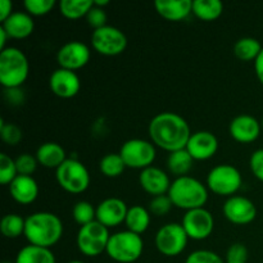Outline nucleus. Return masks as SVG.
<instances>
[{
  "instance_id": "nucleus-1",
  "label": "nucleus",
  "mask_w": 263,
  "mask_h": 263,
  "mask_svg": "<svg viewBox=\"0 0 263 263\" xmlns=\"http://www.w3.org/2000/svg\"><path fill=\"white\" fill-rule=\"evenodd\" d=\"M148 130L153 144L170 153L186 148L192 136L187 121L174 112H162L154 116Z\"/></svg>"
},
{
  "instance_id": "nucleus-2",
  "label": "nucleus",
  "mask_w": 263,
  "mask_h": 263,
  "mask_svg": "<svg viewBox=\"0 0 263 263\" xmlns=\"http://www.w3.org/2000/svg\"><path fill=\"white\" fill-rule=\"evenodd\" d=\"M63 235V223L51 212H36L26 218L25 236L32 246L50 248Z\"/></svg>"
},
{
  "instance_id": "nucleus-3",
  "label": "nucleus",
  "mask_w": 263,
  "mask_h": 263,
  "mask_svg": "<svg viewBox=\"0 0 263 263\" xmlns=\"http://www.w3.org/2000/svg\"><path fill=\"white\" fill-rule=\"evenodd\" d=\"M174 205L181 210L192 211L203 208L208 200V190L203 182L192 176L176 177L168 190Z\"/></svg>"
},
{
  "instance_id": "nucleus-4",
  "label": "nucleus",
  "mask_w": 263,
  "mask_h": 263,
  "mask_svg": "<svg viewBox=\"0 0 263 263\" xmlns=\"http://www.w3.org/2000/svg\"><path fill=\"white\" fill-rule=\"evenodd\" d=\"M30 63L21 49L7 46L0 51V82L5 89H17L27 80Z\"/></svg>"
},
{
  "instance_id": "nucleus-5",
  "label": "nucleus",
  "mask_w": 263,
  "mask_h": 263,
  "mask_svg": "<svg viewBox=\"0 0 263 263\" xmlns=\"http://www.w3.org/2000/svg\"><path fill=\"white\" fill-rule=\"evenodd\" d=\"M144 251V241L139 234L130 230L118 231L110 235L107 254L116 262L133 263L138 261Z\"/></svg>"
},
{
  "instance_id": "nucleus-6",
  "label": "nucleus",
  "mask_w": 263,
  "mask_h": 263,
  "mask_svg": "<svg viewBox=\"0 0 263 263\" xmlns=\"http://www.w3.org/2000/svg\"><path fill=\"white\" fill-rule=\"evenodd\" d=\"M109 238L108 228L95 220L80 228L76 239L77 248L85 256L97 257L103 252H107Z\"/></svg>"
},
{
  "instance_id": "nucleus-7",
  "label": "nucleus",
  "mask_w": 263,
  "mask_h": 263,
  "mask_svg": "<svg viewBox=\"0 0 263 263\" xmlns=\"http://www.w3.org/2000/svg\"><path fill=\"white\" fill-rule=\"evenodd\" d=\"M55 177L61 187L72 194L84 193L90 185V174L86 166L76 158H67L57 168Z\"/></svg>"
},
{
  "instance_id": "nucleus-8",
  "label": "nucleus",
  "mask_w": 263,
  "mask_h": 263,
  "mask_svg": "<svg viewBox=\"0 0 263 263\" xmlns=\"http://www.w3.org/2000/svg\"><path fill=\"white\" fill-rule=\"evenodd\" d=\"M241 174L231 164H218L213 167L207 176V186L217 195L233 197L241 186Z\"/></svg>"
},
{
  "instance_id": "nucleus-9",
  "label": "nucleus",
  "mask_w": 263,
  "mask_h": 263,
  "mask_svg": "<svg viewBox=\"0 0 263 263\" xmlns=\"http://www.w3.org/2000/svg\"><path fill=\"white\" fill-rule=\"evenodd\" d=\"M120 154L126 167L144 170L151 167L157 156L154 144L144 139H130L120 149Z\"/></svg>"
},
{
  "instance_id": "nucleus-10",
  "label": "nucleus",
  "mask_w": 263,
  "mask_h": 263,
  "mask_svg": "<svg viewBox=\"0 0 263 263\" xmlns=\"http://www.w3.org/2000/svg\"><path fill=\"white\" fill-rule=\"evenodd\" d=\"M187 239L189 236L181 223H167L157 231L156 247L164 256L175 257L186 248Z\"/></svg>"
},
{
  "instance_id": "nucleus-11",
  "label": "nucleus",
  "mask_w": 263,
  "mask_h": 263,
  "mask_svg": "<svg viewBox=\"0 0 263 263\" xmlns=\"http://www.w3.org/2000/svg\"><path fill=\"white\" fill-rule=\"evenodd\" d=\"M91 44L99 54L115 57L125 51L127 37L120 28L107 25L92 31Z\"/></svg>"
},
{
  "instance_id": "nucleus-12",
  "label": "nucleus",
  "mask_w": 263,
  "mask_h": 263,
  "mask_svg": "<svg viewBox=\"0 0 263 263\" xmlns=\"http://www.w3.org/2000/svg\"><path fill=\"white\" fill-rule=\"evenodd\" d=\"M181 225L184 226L189 239L204 240L212 234L215 220H213L212 213L203 207L187 211L182 218Z\"/></svg>"
},
{
  "instance_id": "nucleus-13",
  "label": "nucleus",
  "mask_w": 263,
  "mask_h": 263,
  "mask_svg": "<svg viewBox=\"0 0 263 263\" xmlns=\"http://www.w3.org/2000/svg\"><path fill=\"white\" fill-rule=\"evenodd\" d=\"M90 54L91 53L86 44L79 40H72L62 45L57 53V62L61 68L76 71L89 63Z\"/></svg>"
},
{
  "instance_id": "nucleus-14",
  "label": "nucleus",
  "mask_w": 263,
  "mask_h": 263,
  "mask_svg": "<svg viewBox=\"0 0 263 263\" xmlns=\"http://www.w3.org/2000/svg\"><path fill=\"white\" fill-rule=\"evenodd\" d=\"M223 216L235 225H247L257 217V207L251 199L240 195L228 198L222 207Z\"/></svg>"
},
{
  "instance_id": "nucleus-15",
  "label": "nucleus",
  "mask_w": 263,
  "mask_h": 263,
  "mask_svg": "<svg viewBox=\"0 0 263 263\" xmlns=\"http://www.w3.org/2000/svg\"><path fill=\"white\" fill-rule=\"evenodd\" d=\"M49 86L57 97L68 99L77 95V92L81 89V81H80L79 74L74 71L59 67L50 74Z\"/></svg>"
},
{
  "instance_id": "nucleus-16",
  "label": "nucleus",
  "mask_w": 263,
  "mask_h": 263,
  "mask_svg": "<svg viewBox=\"0 0 263 263\" xmlns=\"http://www.w3.org/2000/svg\"><path fill=\"white\" fill-rule=\"evenodd\" d=\"M128 207L120 198H107L97 207V221L105 228H115L125 222Z\"/></svg>"
},
{
  "instance_id": "nucleus-17",
  "label": "nucleus",
  "mask_w": 263,
  "mask_h": 263,
  "mask_svg": "<svg viewBox=\"0 0 263 263\" xmlns=\"http://www.w3.org/2000/svg\"><path fill=\"white\" fill-rule=\"evenodd\" d=\"M187 152L194 161H205L212 158L218 149V140L210 131H197L192 134L186 145Z\"/></svg>"
},
{
  "instance_id": "nucleus-18",
  "label": "nucleus",
  "mask_w": 263,
  "mask_h": 263,
  "mask_svg": "<svg viewBox=\"0 0 263 263\" xmlns=\"http://www.w3.org/2000/svg\"><path fill=\"white\" fill-rule=\"evenodd\" d=\"M139 182L146 193L154 195V197L168 194V190L172 184L170 181L168 175L163 170L153 166L141 170L140 175H139Z\"/></svg>"
},
{
  "instance_id": "nucleus-19",
  "label": "nucleus",
  "mask_w": 263,
  "mask_h": 263,
  "mask_svg": "<svg viewBox=\"0 0 263 263\" xmlns=\"http://www.w3.org/2000/svg\"><path fill=\"white\" fill-rule=\"evenodd\" d=\"M230 135L239 143H252L261 134L262 126L256 117L251 115H239L230 122Z\"/></svg>"
},
{
  "instance_id": "nucleus-20",
  "label": "nucleus",
  "mask_w": 263,
  "mask_h": 263,
  "mask_svg": "<svg viewBox=\"0 0 263 263\" xmlns=\"http://www.w3.org/2000/svg\"><path fill=\"white\" fill-rule=\"evenodd\" d=\"M9 192L13 199L20 204H31L39 195V185L32 176L18 175L9 184Z\"/></svg>"
},
{
  "instance_id": "nucleus-21",
  "label": "nucleus",
  "mask_w": 263,
  "mask_h": 263,
  "mask_svg": "<svg viewBox=\"0 0 263 263\" xmlns=\"http://www.w3.org/2000/svg\"><path fill=\"white\" fill-rule=\"evenodd\" d=\"M2 27L7 31L9 37L25 39L33 32L35 22L32 15L27 12H13L8 20L2 23Z\"/></svg>"
},
{
  "instance_id": "nucleus-22",
  "label": "nucleus",
  "mask_w": 263,
  "mask_h": 263,
  "mask_svg": "<svg viewBox=\"0 0 263 263\" xmlns=\"http://www.w3.org/2000/svg\"><path fill=\"white\" fill-rule=\"evenodd\" d=\"M157 12L167 21H182L193 12L192 0H156Z\"/></svg>"
},
{
  "instance_id": "nucleus-23",
  "label": "nucleus",
  "mask_w": 263,
  "mask_h": 263,
  "mask_svg": "<svg viewBox=\"0 0 263 263\" xmlns=\"http://www.w3.org/2000/svg\"><path fill=\"white\" fill-rule=\"evenodd\" d=\"M36 158L41 166L46 168H58L62 163L67 159L66 151L54 141L41 144L36 151Z\"/></svg>"
},
{
  "instance_id": "nucleus-24",
  "label": "nucleus",
  "mask_w": 263,
  "mask_h": 263,
  "mask_svg": "<svg viewBox=\"0 0 263 263\" xmlns=\"http://www.w3.org/2000/svg\"><path fill=\"white\" fill-rule=\"evenodd\" d=\"M15 263H57L55 256L50 248L43 247L28 246L23 247L15 257Z\"/></svg>"
},
{
  "instance_id": "nucleus-25",
  "label": "nucleus",
  "mask_w": 263,
  "mask_h": 263,
  "mask_svg": "<svg viewBox=\"0 0 263 263\" xmlns=\"http://www.w3.org/2000/svg\"><path fill=\"white\" fill-rule=\"evenodd\" d=\"M125 223L127 226V230L141 235L148 230L151 225V212L143 205H133L128 208Z\"/></svg>"
},
{
  "instance_id": "nucleus-26",
  "label": "nucleus",
  "mask_w": 263,
  "mask_h": 263,
  "mask_svg": "<svg viewBox=\"0 0 263 263\" xmlns=\"http://www.w3.org/2000/svg\"><path fill=\"white\" fill-rule=\"evenodd\" d=\"M194 158L189 154L186 149H180V151L170 153L167 159V166L171 174L176 175L177 177L186 176L187 172L192 170Z\"/></svg>"
},
{
  "instance_id": "nucleus-27",
  "label": "nucleus",
  "mask_w": 263,
  "mask_h": 263,
  "mask_svg": "<svg viewBox=\"0 0 263 263\" xmlns=\"http://www.w3.org/2000/svg\"><path fill=\"white\" fill-rule=\"evenodd\" d=\"M223 4L221 0H195L193 2V13L203 21H215L221 15Z\"/></svg>"
},
{
  "instance_id": "nucleus-28",
  "label": "nucleus",
  "mask_w": 263,
  "mask_h": 263,
  "mask_svg": "<svg viewBox=\"0 0 263 263\" xmlns=\"http://www.w3.org/2000/svg\"><path fill=\"white\" fill-rule=\"evenodd\" d=\"M263 46L257 39L254 37H241L234 45V54L240 61H256L257 57L262 51Z\"/></svg>"
},
{
  "instance_id": "nucleus-29",
  "label": "nucleus",
  "mask_w": 263,
  "mask_h": 263,
  "mask_svg": "<svg viewBox=\"0 0 263 263\" xmlns=\"http://www.w3.org/2000/svg\"><path fill=\"white\" fill-rule=\"evenodd\" d=\"M92 5V0H62L59 3V10L66 18L79 20L81 17H86Z\"/></svg>"
},
{
  "instance_id": "nucleus-30",
  "label": "nucleus",
  "mask_w": 263,
  "mask_h": 263,
  "mask_svg": "<svg viewBox=\"0 0 263 263\" xmlns=\"http://www.w3.org/2000/svg\"><path fill=\"white\" fill-rule=\"evenodd\" d=\"M26 218L21 217L17 213H9L3 217L0 223V230L3 235L9 239H15L23 234L25 235Z\"/></svg>"
},
{
  "instance_id": "nucleus-31",
  "label": "nucleus",
  "mask_w": 263,
  "mask_h": 263,
  "mask_svg": "<svg viewBox=\"0 0 263 263\" xmlns=\"http://www.w3.org/2000/svg\"><path fill=\"white\" fill-rule=\"evenodd\" d=\"M99 168L107 177H118L125 171L126 164L120 153H108L100 159Z\"/></svg>"
},
{
  "instance_id": "nucleus-32",
  "label": "nucleus",
  "mask_w": 263,
  "mask_h": 263,
  "mask_svg": "<svg viewBox=\"0 0 263 263\" xmlns=\"http://www.w3.org/2000/svg\"><path fill=\"white\" fill-rule=\"evenodd\" d=\"M72 216L79 225H87L97 220V208L92 207L91 203L86 202V200H80L73 205Z\"/></svg>"
},
{
  "instance_id": "nucleus-33",
  "label": "nucleus",
  "mask_w": 263,
  "mask_h": 263,
  "mask_svg": "<svg viewBox=\"0 0 263 263\" xmlns=\"http://www.w3.org/2000/svg\"><path fill=\"white\" fill-rule=\"evenodd\" d=\"M18 176L15 159L7 153L0 154V184L9 185Z\"/></svg>"
},
{
  "instance_id": "nucleus-34",
  "label": "nucleus",
  "mask_w": 263,
  "mask_h": 263,
  "mask_svg": "<svg viewBox=\"0 0 263 263\" xmlns=\"http://www.w3.org/2000/svg\"><path fill=\"white\" fill-rule=\"evenodd\" d=\"M0 136L8 145H17L22 140V130L15 123L0 122Z\"/></svg>"
},
{
  "instance_id": "nucleus-35",
  "label": "nucleus",
  "mask_w": 263,
  "mask_h": 263,
  "mask_svg": "<svg viewBox=\"0 0 263 263\" xmlns=\"http://www.w3.org/2000/svg\"><path fill=\"white\" fill-rule=\"evenodd\" d=\"M39 161L36 156H31L28 153H23L15 158V166H17L18 175H23V176H31L33 172L36 171Z\"/></svg>"
},
{
  "instance_id": "nucleus-36",
  "label": "nucleus",
  "mask_w": 263,
  "mask_h": 263,
  "mask_svg": "<svg viewBox=\"0 0 263 263\" xmlns=\"http://www.w3.org/2000/svg\"><path fill=\"white\" fill-rule=\"evenodd\" d=\"M23 4L28 14L44 15L55 7V0H26Z\"/></svg>"
},
{
  "instance_id": "nucleus-37",
  "label": "nucleus",
  "mask_w": 263,
  "mask_h": 263,
  "mask_svg": "<svg viewBox=\"0 0 263 263\" xmlns=\"http://www.w3.org/2000/svg\"><path fill=\"white\" fill-rule=\"evenodd\" d=\"M172 205H174V203H172L168 194L158 195V197H154L149 203V212L161 217V216L167 215L171 211Z\"/></svg>"
},
{
  "instance_id": "nucleus-38",
  "label": "nucleus",
  "mask_w": 263,
  "mask_h": 263,
  "mask_svg": "<svg viewBox=\"0 0 263 263\" xmlns=\"http://www.w3.org/2000/svg\"><path fill=\"white\" fill-rule=\"evenodd\" d=\"M185 263H225L217 253L212 251L199 249L187 256Z\"/></svg>"
},
{
  "instance_id": "nucleus-39",
  "label": "nucleus",
  "mask_w": 263,
  "mask_h": 263,
  "mask_svg": "<svg viewBox=\"0 0 263 263\" xmlns=\"http://www.w3.org/2000/svg\"><path fill=\"white\" fill-rule=\"evenodd\" d=\"M248 256V249L243 243H234L226 252V263H247Z\"/></svg>"
},
{
  "instance_id": "nucleus-40",
  "label": "nucleus",
  "mask_w": 263,
  "mask_h": 263,
  "mask_svg": "<svg viewBox=\"0 0 263 263\" xmlns=\"http://www.w3.org/2000/svg\"><path fill=\"white\" fill-rule=\"evenodd\" d=\"M86 21L94 30L107 26V13H105L104 8L92 5L91 9L86 14Z\"/></svg>"
},
{
  "instance_id": "nucleus-41",
  "label": "nucleus",
  "mask_w": 263,
  "mask_h": 263,
  "mask_svg": "<svg viewBox=\"0 0 263 263\" xmlns=\"http://www.w3.org/2000/svg\"><path fill=\"white\" fill-rule=\"evenodd\" d=\"M249 164L254 176L263 181V149H257L252 153Z\"/></svg>"
},
{
  "instance_id": "nucleus-42",
  "label": "nucleus",
  "mask_w": 263,
  "mask_h": 263,
  "mask_svg": "<svg viewBox=\"0 0 263 263\" xmlns=\"http://www.w3.org/2000/svg\"><path fill=\"white\" fill-rule=\"evenodd\" d=\"M5 98L12 104L18 105L23 103V92L20 91V87H17V89H5Z\"/></svg>"
},
{
  "instance_id": "nucleus-43",
  "label": "nucleus",
  "mask_w": 263,
  "mask_h": 263,
  "mask_svg": "<svg viewBox=\"0 0 263 263\" xmlns=\"http://www.w3.org/2000/svg\"><path fill=\"white\" fill-rule=\"evenodd\" d=\"M13 4L10 0H0V22H4L5 20L10 17L12 14Z\"/></svg>"
},
{
  "instance_id": "nucleus-44",
  "label": "nucleus",
  "mask_w": 263,
  "mask_h": 263,
  "mask_svg": "<svg viewBox=\"0 0 263 263\" xmlns=\"http://www.w3.org/2000/svg\"><path fill=\"white\" fill-rule=\"evenodd\" d=\"M254 71H256L257 79L263 85V49L259 55L257 57L256 61H254Z\"/></svg>"
},
{
  "instance_id": "nucleus-45",
  "label": "nucleus",
  "mask_w": 263,
  "mask_h": 263,
  "mask_svg": "<svg viewBox=\"0 0 263 263\" xmlns=\"http://www.w3.org/2000/svg\"><path fill=\"white\" fill-rule=\"evenodd\" d=\"M8 39H10L9 35H8L7 31H5L4 28L0 26V49H2V50H4V49L7 48V46H5V44H7Z\"/></svg>"
},
{
  "instance_id": "nucleus-46",
  "label": "nucleus",
  "mask_w": 263,
  "mask_h": 263,
  "mask_svg": "<svg viewBox=\"0 0 263 263\" xmlns=\"http://www.w3.org/2000/svg\"><path fill=\"white\" fill-rule=\"evenodd\" d=\"M108 4H109V0H94V5H97V7L104 8Z\"/></svg>"
},
{
  "instance_id": "nucleus-47",
  "label": "nucleus",
  "mask_w": 263,
  "mask_h": 263,
  "mask_svg": "<svg viewBox=\"0 0 263 263\" xmlns=\"http://www.w3.org/2000/svg\"><path fill=\"white\" fill-rule=\"evenodd\" d=\"M67 263H85V262H82V261H69Z\"/></svg>"
},
{
  "instance_id": "nucleus-48",
  "label": "nucleus",
  "mask_w": 263,
  "mask_h": 263,
  "mask_svg": "<svg viewBox=\"0 0 263 263\" xmlns=\"http://www.w3.org/2000/svg\"><path fill=\"white\" fill-rule=\"evenodd\" d=\"M261 126H262V128H263V118H262V122H261Z\"/></svg>"
},
{
  "instance_id": "nucleus-49",
  "label": "nucleus",
  "mask_w": 263,
  "mask_h": 263,
  "mask_svg": "<svg viewBox=\"0 0 263 263\" xmlns=\"http://www.w3.org/2000/svg\"><path fill=\"white\" fill-rule=\"evenodd\" d=\"M3 263H15V262H3Z\"/></svg>"
}]
</instances>
